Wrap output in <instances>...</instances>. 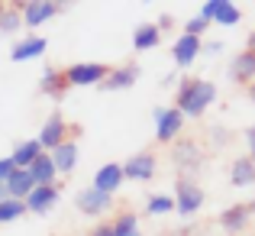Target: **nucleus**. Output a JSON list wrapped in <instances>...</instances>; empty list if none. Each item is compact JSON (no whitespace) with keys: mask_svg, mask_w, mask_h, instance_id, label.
<instances>
[{"mask_svg":"<svg viewBox=\"0 0 255 236\" xmlns=\"http://www.w3.org/2000/svg\"><path fill=\"white\" fill-rule=\"evenodd\" d=\"M217 97H220V91H217L213 81H207V78H184L178 84V91H174V107L184 113V120H197V117H204V113L217 104Z\"/></svg>","mask_w":255,"mask_h":236,"instance_id":"1","label":"nucleus"},{"mask_svg":"<svg viewBox=\"0 0 255 236\" xmlns=\"http://www.w3.org/2000/svg\"><path fill=\"white\" fill-rule=\"evenodd\" d=\"M171 198H174V214L184 217V220H191V217L200 214L207 194H204V188L197 185V178H178L174 181V194Z\"/></svg>","mask_w":255,"mask_h":236,"instance_id":"2","label":"nucleus"},{"mask_svg":"<svg viewBox=\"0 0 255 236\" xmlns=\"http://www.w3.org/2000/svg\"><path fill=\"white\" fill-rule=\"evenodd\" d=\"M171 165L178 168L181 178H194L204 168V149L197 146V139L181 136L178 143H171Z\"/></svg>","mask_w":255,"mask_h":236,"instance_id":"3","label":"nucleus"},{"mask_svg":"<svg viewBox=\"0 0 255 236\" xmlns=\"http://www.w3.org/2000/svg\"><path fill=\"white\" fill-rule=\"evenodd\" d=\"M152 120H155V139L165 146L178 143L181 133H184V113L178 107H155L152 110Z\"/></svg>","mask_w":255,"mask_h":236,"instance_id":"4","label":"nucleus"},{"mask_svg":"<svg viewBox=\"0 0 255 236\" xmlns=\"http://www.w3.org/2000/svg\"><path fill=\"white\" fill-rule=\"evenodd\" d=\"M197 13L210 26L213 23H217V26H239V23H243V10H239L233 0H204Z\"/></svg>","mask_w":255,"mask_h":236,"instance_id":"5","label":"nucleus"},{"mask_svg":"<svg viewBox=\"0 0 255 236\" xmlns=\"http://www.w3.org/2000/svg\"><path fill=\"white\" fill-rule=\"evenodd\" d=\"M107 71L110 68L100 62H75L65 68V78H68V87H100Z\"/></svg>","mask_w":255,"mask_h":236,"instance_id":"6","label":"nucleus"},{"mask_svg":"<svg viewBox=\"0 0 255 236\" xmlns=\"http://www.w3.org/2000/svg\"><path fill=\"white\" fill-rule=\"evenodd\" d=\"M75 204H78V211H81V217L97 220V217H104V214L113 211V194H104L91 185V188H84V191H78Z\"/></svg>","mask_w":255,"mask_h":236,"instance_id":"7","label":"nucleus"},{"mask_svg":"<svg viewBox=\"0 0 255 236\" xmlns=\"http://www.w3.org/2000/svg\"><path fill=\"white\" fill-rule=\"evenodd\" d=\"M200 55H204V39H197V36L181 32V36L171 42V62H174V68H178V71L191 68Z\"/></svg>","mask_w":255,"mask_h":236,"instance_id":"8","label":"nucleus"},{"mask_svg":"<svg viewBox=\"0 0 255 236\" xmlns=\"http://www.w3.org/2000/svg\"><path fill=\"white\" fill-rule=\"evenodd\" d=\"M39 146H42V152H52L55 146H62L65 139H68V120L62 117V110H52L49 117H45L42 130H39Z\"/></svg>","mask_w":255,"mask_h":236,"instance_id":"9","label":"nucleus"},{"mask_svg":"<svg viewBox=\"0 0 255 236\" xmlns=\"http://www.w3.org/2000/svg\"><path fill=\"white\" fill-rule=\"evenodd\" d=\"M19 13H23V26H42L49 23L52 16H58V13L65 10V3H55V0H29V3H16Z\"/></svg>","mask_w":255,"mask_h":236,"instance_id":"10","label":"nucleus"},{"mask_svg":"<svg viewBox=\"0 0 255 236\" xmlns=\"http://www.w3.org/2000/svg\"><path fill=\"white\" fill-rule=\"evenodd\" d=\"M158 172V159L152 152H136L123 162V178L126 181H152Z\"/></svg>","mask_w":255,"mask_h":236,"instance_id":"11","label":"nucleus"},{"mask_svg":"<svg viewBox=\"0 0 255 236\" xmlns=\"http://www.w3.org/2000/svg\"><path fill=\"white\" fill-rule=\"evenodd\" d=\"M62 201V191H58V185H42V188H32L29 198H26V214H39V217H45V214L55 211V204Z\"/></svg>","mask_w":255,"mask_h":236,"instance_id":"12","label":"nucleus"},{"mask_svg":"<svg viewBox=\"0 0 255 236\" xmlns=\"http://www.w3.org/2000/svg\"><path fill=\"white\" fill-rule=\"evenodd\" d=\"M139 75H142V68H139L136 62L117 65V68L107 71V78H104V84H100V91H129V87L139 81Z\"/></svg>","mask_w":255,"mask_h":236,"instance_id":"13","label":"nucleus"},{"mask_svg":"<svg viewBox=\"0 0 255 236\" xmlns=\"http://www.w3.org/2000/svg\"><path fill=\"white\" fill-rule=\"evenodd\" d=\"M217 224L223 227V233H230V236H239V233H246V230H249V224H252V214H249V207H246V204H230L226 211H220Z\"/></svg>","mask_w":255,"mask_h":236,"instance_id":"14","label":"nucleus"},{"mask_svg":"<svg viewBox=\"0 0 255 236\" xmlns=\"http://www.w3.org/2000/svg\"><path fill=\"white\" fill-rule=\"evenodd\" d=\"M39 94L42 97H52V100H62L68 94V78H65V68H42L39 75Z\"/></svg>","mask_w":255,"mask_h":236,"instance_id":"15","label":"nucleus"},{"mask_svg":"<svg viewBox=\"0 0 255 236\" xmlns=\"http://www.w3.org/2000/svg\"><path fill=\"white\" fill-rule=\"evenodd\" d=\"M226 75H230V81H236V84H246L249 87L255 81V55L252 52H236V55L230 58V65H226Z\"/></svg>","mask_w":255,"mask_h":236,"instance_id":"16","label":"nucleus"},{"mask_svg":"<svg viewBox=\"0 0 255 236\" xmlns=\"http://www.w3.org/2000/svg\"><path fill=\"white\" fill-rule=\"evenodd\" d=\"M45 49H49V42H45L42 36H23L19 42H13L10 49V62H32V58H42Z\"/></svg>","mask_w":255,"mask_h":236,"instance_id":"17","label":"nucleus"},{"mask_svg":"<svg viewBox=\"0 0 255 236\" xmlns=\"http://www.w3.org/2000/svg\"><path fill=\"white\" fill-rule=\"evenodd\" d=\"M123 165H117V162H107V165L97 168V175H94V188L104 194H117L120 188H123Z\"/></svg>","mask_w":255,"mask_h":236,"instance_id":"18","label":"nucleus"},{"mask_svg":"<svg viewBox=\"0 0 255 236\" xmlns=\"http://www.w3.org/2000/svg\"><path fill=\"white\" fill-rule=\"evenodd\" d=\"M49 156H52V162H55V172H58V175H68V172H75L78 159H81V149H78L75 139H65V143L55 146Z\"/></svg>","mask_w":255,"mask_h":236,"instance_id":"19","label":"nucleus"},{"mask_svg":"<svg viewBox=\"0 0 255 236\" xmlns=\"http://www.w3.org/2000/svg\"><path fill=\"white\" fill-rule=\"evenodd\" d=\"M230 185L233 188H255V162L249 156H239L230 162Z\"/></svg>","mask_w":255,"mask_h":236,"instance_id":"20","label":"nucleus"},{"mask_svg":"<svg viewBox=\"0 0 255 236\" xmlns=\"http://www.w3.org/2000/svg\"><path fill=\"white\" fill-rule=\"evenodd\" d=\"M162 45V29L155 23H139L132 29V49L136 52H152Z\"/></svg>","mask_w":255,"mask_h":236,"instance_id":"21","label":"nucleus"},{"mask_svg":"<svg viewBox=\"0 0 255 236\" xmlns=\"http://www.w3.org/2000/svg\"><path fill=\"white\" fill-rule=\"evenodd\" d=\"M3 185H6V198H13V201H26L29 191L36 188L32 178H29V168H13V175L3 181Z\"/></svg>","mask_w":255,"mask_h":236,"instance_id":"22","label":"nucleus"},{"mask_svg":"<svg viewBox=\"0 0 255 236\" xmlns=\"http://www.w3.org/2000/svg\"><path fill=\"white\" fill-rule=\"evenodd\" d=\"M55 162H52L49 152H42L36 162L29 165V178H32V185L36 188H42V185H55Z\"/></svg>","mask_w":255,"mask_h":236,"instance_id":"23","label":"nucleus"},{"mask_svg":"<svg viewBox=\"0 0 255 236\" xmlns=\"http://www.w3.org/2000/svg\"><path fill=\"white\" fill-rule=\"evenodd\" d=\"M39 156H42V146H39L36 136L16 143V146H13V152H10V159H13V165H16V168H29Z\"/></svg>","mask_w":255,"mask_h":236,"instance_id":"24","label":"nucleus"},{"mask_svg":"<svg viewBox=\"0 0 255 236\" xmlns=\"http://www.w3.org/2000/svg\"><path fill=\"white\" fill-rule=\"evenodd\" d=\"M145 214H149V217L174 214V198L171 194H149V198H145Z\"/></svg>","mask_w":255,"mask_h":236,"instance_id":"25","label":"nucleus"},{"mask_svg":"<svg viewBox=\"0 0 255 236\" xmlns=\"http://www.w3.org/2000/svg\"><path fill=\"white\" fill-rule=\"evenodd\" d=\"M19 26H23V13H19V6L16 3L3 6V10H0V32L10 36V32H19Z\"/></svg>","mask_w":255,"mask_h":236,"instance_id":"26","label":"nucleus"},{"mask_svg":"<svg viewBox=\"0 0 255 236\" xmlns=\"http://www.w3.org/2000/svg\"><path fill=\"white\" fill-rule=\"evenodd\" d=\"M113 236H142L139 217L136 214H120V217L113 220Z\"/></svg>","mask_w":255,"mask_h":236,"instance_id":"27","label":"nucleus"},{"mask_svg":"<svg viewBox=\"0 0 255 236\" xmlns=\"http://www.w3.org/2000/svg\"><path fill=\"white\" fill-rule=\"evenodd\" d=\"M23 214H26V201L6 198L3 204H0V224H13V220H19Z\"/></svg>","mask_w":255,"mask_h":236,"instance_id":"28","label":"nucleus"},{"mask_svg":"<svg viewBox=\"0 0 255 236\" xmlns=\"http://www.w3.org/2000/svg\"><path fill=\"white\" fill-rule=\"evenodd\" d=\"M207 29H210V23H207L200 13H194V16L184 23V32H187V36H197V39H204V32H207Z\"/></svg>","mask_w":255,"mask_h":236,"instance_id":"29","label":"nucleus"},{"mask_svg":"<svg viewBox=\"0 0 255 236\" xmlns=\"http://www.w3.org/2000/svg\"><path fill=\"white\" fill-rule=\"evenodd\" d=\"M207 136H210V146L213 149H220V146H226L230 143V130H226V126H210V133H207Z\"/></svg>","mask_w":255,"mask_h":236,"instance_id":"30","label":"nucleus"},{"mask_svg":"<svg viewBox=\"0 0 255 236\" xmlns=\"http://www.w3.org/2000/svg\"><path fill=\"white\" fill-rule=\"evenodd\" d=\"M243 139H246V149H249V152H246V156H249V159L255 162V123H249V126H246Z\"/></svg>","mask_w":255,"mask_h":236,"instance_id":"31","label":"nucleus"},{"mask_svg":"<svg viewBox=\"0 0 255 236\" xmlns=\"http://www.w3.org/2000/svg\"><path fill=\"white\" fill-rule=\"evenodd\" d=\"M223 49H226V45L220 42V39H210V42H204V55H207V58H210V55H220Z\"/></svg>","mask_w":255,"mask_h":236,"instance_id":"32","label":"nucleus"},{"mask_svg":"<svg viewBox=\"0 0 255 236\" xmlns=\"http://www.w3.org/2000/svg\"><path fill=\"white\" fill-rule=\"evenodd\" d=\"M13 168H16V165H13V159H10V156H6V159H0V181H6V178H10V175H13Z\"/></svg>","mask_w":255,"mask_h":236,"instance_id":"33","label":"nucleus"},{"mask_svg":"<svg viewBox=\"0 0 255 236\" xmlns=\"http://www.w3.org/2000/svg\"><path fill=\"white\" fill-rule=\"evenodd\" d=\"M91 236H113V224H97L91 230Z\"/></svg>","mask_w":255,"mask_h":236,"instance_id":"34","label":"nucleus"},{"mask_svg":"<svg viewBox=\"0 0 255 236\" xmlns=\"http://www.w3.org/2000/svg\"><path fill=\"white\" fill-rule=\"evenodd\" d=\"M155 26H158V29H162V32H165V29H171V26H174V16H171V13H162Z\"/></svg>","mask_w":255,"mask_h":236,"instance_id":"35","label":"nucleus"},{"mask_svg":"<svg viewBox=\"0 0 255 236\" xmlns=\"http://www.w3.org/2000/svg\"><path fill=\"white\" fill-rule=\"evenodd\" d=\"M174 84H181V81H178V71H171V75L162 78V87H174Z\"/></svg>","mask_w":255,"mask_h":236,"instance_id":"36","label":"nucleus"},{"mask_svg":"<svg viewBox=\"0 0 255 236\" xmlns=\"http://www.w3.org/2000/svg\"><path fill=\"white\" fill-rule=\"evenodd\" d=\"M246 52H252V55H255V32H249V39H246Z\"/></svg>","mask_w":255,"mask_h":236,"instance_id":"37","label":"nucleus"},{"mask_svg":"<svg viewBox=\"0 0 255 236\" xmlns=\"http://www.w3.org/2000/svg\"><path fill=\"white\" fill-rule=\"evenodd\" d=\"M3 201H6V185L0 181V204H3Z\"/></svg>","mask_w":255,"mask_h":236,"instance_id":"38","label":"nucleus"},{"mask_svg":"<svg viewBox=\"0 0 255 236\" xmlns=\"http://www.w3.org/2000/svg\"><path fill=\"white\" fill-rule=\"evenodd\" d=\"M246 207H249V214L255 217V198H252V201H246Z\"/></svg>","mask_w":255,"mask_h":236,"instance_id":"39","label":"nucleus"},{"mask_svg":"<svg viewBox=\"0 0 255 236\" xmlns=\"http://www.w3.org/2000/svg\"><path fill=\"white\" fill-rule=\"evenodd\" d=\"M249 100H252V104H255V81H252V84H249Z\"/></svg>","mask_w":255,"mask_h":236,"instance_id":"40","label":"nucleus"},{"mask_svg":"<svg viewBox=\"0 0 255 236\" xmlns=\"http://www.w3.org/2000/svg\"><path fill=\"white\" fill-rule=\"evenodd\" d=\"M168 236H191V233H187V230H178V233H168Z\"/></svg>","mask_w":255,"mask_h":236,"instance_id":"41","label":"nucleus"}]
</instances>
